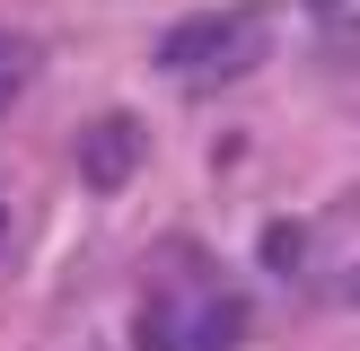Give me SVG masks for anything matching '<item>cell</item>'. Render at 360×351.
Listing matches in <instances>:
<instances>
[{"mask_svg":"<svg viewBox=\"0 0 360 351\" xmlns=\"http://www.w3.org/2000/svg\"><path fill=\"white\" fill-rule=\"evenodd\" d=\"M246 333V307L229 290H167L141 307V343L150 351H229Z\"/></svg>","mask_w":360,"mask_h":351,"instance_id":"7a4b0ae2","label":"cell"},{"mask_svg":"<svg viewBox=\"0 0 360 351\" xmlns=\"http://www.w3.org/2000/svg\"><path fill=\"white\" fill-rule=\"evenodd\" d=\"M264 62V18L255 9H202L158 35V70L176 79H246Z\"/></svg>","mask_w":360,"mask_h":351,"instance_id":"6da1fadb","label":"cell"},{"mask_svg":"<svg viewBox=\"0 0 360 351\" xmlns=\"http://www.w3.org/2000/svg\"><path fill=\"white\" fill-rule=\"evenodd\" d=\"M0 237H9V202H0Z\"/></svg>","mask_w":360,"mask_h":351,"instance_id":"277c9868","label":"cell"},{"mask_svg":"<svg viewBox=\"0 0 360 351\" xmlns=\"http://www.w3.org/2000/svg\"><path fill=\"white\" fill-rule=\"evenodd\" d=\"M132 167H141V123H132V114H97V123L79 132V176H88V193L132 185Z\"/></svg>","mask_w":360,"mask_h":351,"instance_id":"3957f363","label":"cell"}]
</instances>
